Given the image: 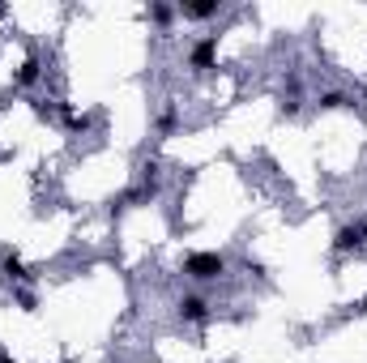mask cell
I'll use <instances>...</instances> for the list:
<instances>
[{"label":"cell","instance_id":"cell-5","mask_svg":"<svg viewBox=\"0 0 367 363\" xmlns=\"http://www.w3.org/2000/svg\"><path fill=\"white\" fill-rule=\"evenodd\" d=\"M214 51H218V43H214V39H201V43L192 47V56H188L192 68H210V64H214Z\"/></svg>","mask_w":367,"mask_h":363},{"label":"cell","instance_id":"cell-4","mask_svg":"<svg viewBox=\"0 0 367 363\" xmlns=\"http://www.w3.org/2000/svg\"><path fill=\"white\" fill-rule=\"evenodd\" d=\"M180 13L192 17V21H205V17L218 13V0H188V4H180Z\"/></svg>","mask_w":367,"mask_h":363},{"label":"cell","instance_id":"cell-6","mask_svg":"<svg viewBox=\"0 0 367 363\" xmlns=\"http://www.w3.org/2000/svg\"><path fill=\"white\" fill-rule=\"evenodd\" d=\"M4 274H9L13 282H21V278H30V274H26V265H21V257H13V252L4 257Z\"/></svg>","mask_w":367,"mask_h":363},{"label":"cell","instance_id":"cell-3","mask_svg":"<svg viewBox=\"0 0 367 363\" xmlns=\"http://www.w3.org/2000/svg\"><path fill=\"white\" fill-rule=\"evenodd\" d=\"M180 317H184V321H197V325H201V321L210 317V304H205L201 295H184V300H180Z\"/></svg>","mask_w":367,"mask_h":363},{"label":"cell","instance_id":"cell-10","mask_svg":"<svg viewBox=\"0 0 367 363\" xmlns=\"http://www.w3.org/2000/svg\"><path fill=\"white\" fill-rule=\"evenodd\" d=\"M158 128H162V133H171V128H175V107H167V111L158 116Z\"/></svg>","mask_w":367,"mask_h":363},{"label":"cell","instance_id":"cell-1","mask_svg":"<svg viewBox=\"0 0 367 363\" xmlns=\"http://www.w3.org/2000/svg\"><path fill=\"white\" fill-rule=\"evenodd\" d=\"M222 270H227V261H222L218 252H192V257H184V274L197 278V282H210V278H218Z\"/></svg>","mask_w":367,"mask_h":363},{"label":"cell","instance_id":"cell-11","mask_svg":"<svg viewBox=\"0 0 367 363\" xmlns=\"http://www.w3.org/2000/svg\"><path fill=\"white\" fill-rule=\"evenodd\" d=\"M0 363H13V359H4V355H0Z\"/></svg>","mask_w":367,"mask_h":363},{"label":"cell","instance_id":"cell-8","mask_svg":"<svg viewBox=\"0 0 367 363\" xmlns=\"http://www.w3.org/2000/svg\"><path fill=\"white\" fill-rule=\"evenodd\" d=\"M321 107H325V111H338V107H346V94L329 90V94H321Z\"/></svg>","mask_w":367,"mask_h":363},{"label":"cell","instance_id":"cell-9","mask_svg":"<svg viewBox=\"0 0 367 363\" xmlns=\"http://www.w3.org/2000/svg\"><path fill=\"white\" fill-rule=\"evenodd\" d=\"M150 17H154L158 26H167V21H171V9H167V4H150Z\"/></svg>","mask_w":367,"mask_h":363},{"label":"cell","instance_id":"cell-12","mask_svg":"<svg viewBox=\"0 0 367 363\" xmlns=\"http://www.w3.org/2000/svg\"><path fill=\"white\" fill-rule=\"evenodd\" d=\"M363 312H367V300H363Z\"/></svg>","mask_w":367,"mask_h":363},{"label":"cell","instance_id":"cell-2","mask_svg":"<svg viewBox=\"0 0 367 363\" xmlns=\"http://www.w3.org/2000/svg\"><path fill=\"white\" fill-rule=\"evenodd\" d=\"M367 240V223H351V227H342L338 235H334V248L338 252H351V248H359Z\"/></svg>","mask_w":367,"mask_h":363},{"label":"cell","instance_id":"cell-7","mask_svg":"<svg viewBox=\"0 0 367 363\" xmlns=\"http://www.w3.org/2000/svg\"><path fill=\"white\" fill-rule=\"evenodd\" d=\"M17 81H21V86H30V81H38V60H34V56H30V60H26L21 68H17Z\"/></svg>","mask_w":367,"mask_h":363}]
</instances>
